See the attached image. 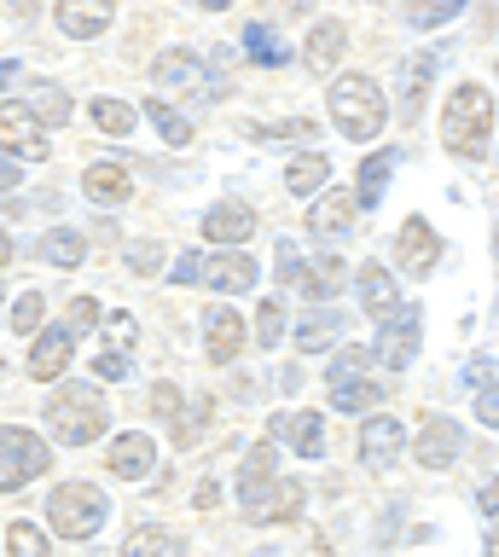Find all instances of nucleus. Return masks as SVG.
Wrapping results in <instances>:
<instances>
[{
  "instance_id": "nucleus-1",
  "label": "nucleus",
  "mask_w": 499,
  "mask_h": 557,
  "mask_svg": "<svg viewBox=\"0 0 499 557\" xmlns=\"http://www.w3.org/2000/svg\"><path fill=\"white\" fill-rule=\"evenodd\" d=\"M488 134H494V94L482 82H459L447 94V111H441V139L453 157H476L488 151Z\"/></svg>"
},
{
  "instance_id": "nucleus-2",
  "label": "nucleus",
  "mask_w": 499,
  "mask_h": 557,
  "mask_svg": "<svg viewBox=\"0 0 499 557\" xmlns=\"http://www.w3.org/2000/svg\"><path fill=\"white\" fill-rule=\"evenodd\" d=\"M105 424H111V407L93 383H64V389L47 400V430H53V442H64V447L99 442Z\"/></svg>"
},
{
  "instance_id": "nucleus-3",
  "label": "nucleus",
  "mask_w": 499,
  "mask_h": 557,
  "mask_svg": "<svg viewBox=\"0 0 499 557\" xmlns=\"http://www.w3.org/2000/svg\"><path fill=\"white\" fill-rule=\"evenodd\" d=\"M384 116H389V104H384V87H377L372 76L349 70V76L332 82V122H337V134L377 139V134H384Z\"/></svg>"
},
{
  "instance_id": "nucleus-4",
  "label": "nucleus",
  "mask_w": 499,
  "mask_h": 557,
  "mask_svg": "<svg viewBox=\"0 0 499 557\" xmlns=\"http://www.w3.org/2000/svg\"><path fill=\"white\" fill-rule=\"evenodd\" d=\"M105 517H111V499L99 494L93 482H64V487H53V499H47V522H53L59 540H93L105 529Z\"/></svg>"
},
{
  "instance_id": "nucleus-5",
  "label": "nucleus",
  "mask_w": 499,
  "mask_h": 557,
  "mask_svg": "<svg viewBox=\"0 0 499 557\" xmlns=\"http://www.w3.org/2000/svg\"><path fill=\"white\" fill-rule=\"evenodd\" d=\"M47 465H53V447H47L36 430H18V424L0 430V494H18V487H29Z\"/></svg>"
},
{
  "instance_id": "nucleus-6",
  "label": "nucleus",
  "mask_w": 499,
  "mask_h": 557,
  "mask_svg": "<svg viewBox=\"0 0 499 557\" xmlns=\"http://www.w3.org/2000/svg\"><path fill=\"white\" fill-rule=\"evenodd\" d=\"M279 278L285 285H297L302 296H314V302H337V290L349 285V273H342L337 256H320V261H302L290 244H279Z\"/></svg>"
},
{
  "instance_id": "nucleus-7",
  "label": "nucleus",
  "mask_w": 499,
  "mask_h": 557,
  "mask_svg": "<svg viewBox=\"0 0 499 557\" xmlns=\"http://www.w3.org/2000/svg\"><path fill=\"white\" fill-rule=\"evenodd\" d=\"M0 151L7 157H24V163H41L47 157V128H41V111L7 99L0 104Z\"/></svg>"
},
{
  "instance_id": "nucleus-8",
  "label": "nucleus",
  "mask_w": 499,
  "mask_h": 557,
  "mask_svg": "<svg viewBox=\"0 0 499 557\" xmlns=\"http://www.w3.org/2000/svg\"><path fill=\"white\" fill-rule=\"evenodd\" d=\"M384 337H377V366L384 372H401V366L412 360V348H419V337H424V313L419 308H401L389 325H377Z\"/></svg>"
},
{
  "instance_id": "nucleus-9",
  "label": "nucleus",
  "mask_w": 499,
  "mask_h": 557,
  "mask_svg": "<svg viewBox=\"0 0 499 557\" xmlns=\"http://www.w3.org/2000/svg\"><path fill=\"white\" fill-rule=\"evenodd\" d=\"M395 256H401V268H407L412 278H424V273L441 261V233H436L424 215H412L401 233H395Z\"/></svg>"
},
{
  "instance_id": "nucleus-10",
  "label": "nucleus",
  "mask_w": 499,
  "mask_h": 557,
  "mask_svg": "<svg viewBox=\"0 0 499 557\" xmlns=\"http://www.w3.org/2000/svg\"><path fill=\"white\" fill-rule=\"evenodd\" d=\"M71 355H76V325H53V331H41V337H36L24 372L41 377V383H53V377L71 372Z\"/></svg>"
},
{
  "instance_id": "nucleus-11",
  "label": "nucleus",
  "mask_w": 499,
  "mask_h": 557,
  "mask_svg": "<svg viewBox=\"0 0 499 557\" xmlns=\"http://www.w3.org/2000/svg\"><path fill=\"white\" fill-rule=\"evenodd\" d=\"M354 215H360V191L332 186L325 198L308 203V233H320V238H342V233H354Z\"/></svg>"
},
{
  "instance_id": "nucleus-12",
  "label": "nucleus",
  "mask_w": 499,
  "mask_h": 557,
  "mask_svg": "<svg viewBox=\"0 0 499 557\" xmlns=\"http://www.w3.org/2000/svg\"><path fill=\"white\" fill-rule=\"evenodd\" d=\"M203 238L221 244V250H245V244L255 238V209L250 203H215L210 215H203Z\"/></svg>"
},
{
  "instance_id": "nucleus-13",
  "label": "nucleus",
  "mask_w": 499,
  "mask_h": 557,
  "mask_svg": "<svg viewBox=\"0 0 499 557\" xmlns=\"http://www.w3.org/2000/svg\"><path fill=\"white\" fill-rule=\"evenodd\" d=\"M105 465H111V476L140 482V476H151V465H158V447H151L146 430H128V435H116V442L105 447Z\"/></svg>"
},
{
  "instance_id": "nucleus-14",
  "label": "nucleus",
  "mask_w": 499,
  "mask_h": 557,
  "mask_svg": "<svg viewBox=\"0 0 499 557\" xmlns=\"http://www.w3.org/2000/svg\"><path fill=\"white\" fill-rule=\"evenodd\" d=\"M151 76H158V87H186V94H192V87H210V94H215V87H221L210 70H203V59L192 47H169L163 59L151 64Z\"/></svg>"
},
{
  "instance_id": "nucleus-15",
  "label": "nucleus",
  "mask_w": 499,
  "mask_h": 557,
  "mask_svg": "<svg viewBox=\"0 0 499 557\" xmlns=\"http://www.w3.org/2000/svg\"><path fill=\"white\" fill-rule=\"evenodd\" d=\"M459 447H464V430L453 424V418H424V430H419V465L424 470H447L459 459Z\"/></svg>"
},
{
  "instance_id": "nucleus-16",
  "label": "nucleus",
  "mask_w": 499,
  "mask_h": 557,
  "mask_svg": "<svg viewBox=\"0 0 499 557\" xmlns=\"http://www.w3.org/2000/svg\"><path fill=\"white\" fill-rule=\"evenodd\" d=\"M273 487H279V482H273V442H262V447H250L245 465H238V505L255 517L267 505Z\"/></svg>"
},
{
  "instance_id": "nucleus-17",
  "label": "nucleus",
  "mask_w": 499,
  "mask_h": 557,
  "mask_svg": "<svg viewBox=\"0 0 499 557\" xmlns=\"http://www.w3.org/2000/svg\"><path fill=\"white\" fill-rule=\"evenodd\" d=\"M238 348H245V320H238L233 308H210L203 313V355L215 366H233Z\"/></svg>"
},
{
  "instance_id": "nucleus-18",
  "label": "nucleus",
  "mask_w": 499,
  "mask_h": 557,
  "mask_svg": "<svg viewBox=\"0 0 499 557\" xmlns=\"http://www.w3.org/2000/svg\"><path fill=\"white\" fill-rule=\"evenodd\" d=\"M53 17H59V29L71 35V41H93V35L116 17V0H59Z\"/></svg>"
},
{
  "instance_id": "nucleus-19",
  "label": "nucleus",
  "mask_w": 499,
  "mask_h": 557,
  "mask_svg": "<svg viewBox=\"0 0 499 557\" xmlns=\"http://www.w3.org/2000/svg\"><path fill=\"white\" fill-rule=\"evenodd\" d=\"M354 285H360V302H366V313H372L377 325H389L395 313H401V290H395L389 268H377V261H366V268L354 273Z\"/></svg>"
},
{
  "instance_id": "nucleus-20",
  "label": "nucleus",
  "mask_w": 499,
  "mask_h": 557,
  "mask_svg": "<svg viewBox=\"0 0 499 557\" xmlns=\"http://www.w3.org/2000/svg\"><path fill=\"white\" fill-rule=\"evenodd\" d=\"M273 442H290L302 459H320L325 453V418L320 412H279L273 418Z\"/></svg>"
},
{
  "instance_id": "nucleus-21",
  "label": "nucleus",
  "mask_w": 499,
  "mask_h": 557,
  "mask_svg": "<svg viewBox=\"0 0 499 557\" xmlns=\"http://www.w3.org/2000/svg\"><path fill=\"white\" fill-rule=\"evenodd\" d=\"M255 261L245 250H221V256H203V278L198 285H210V290H250L255 285Z\"/></svg>"
},
{
  "instance_id": "nucleus-22",
  "label": "nucleus",
  "mask_w": 499,
  "mask_h": 557,
  "mask_svg": "<svg viewBox=\"0 0 499 557\" xmlns=\"http://www.w3.org/2000/svg\"><path fill=\"white\" fill-rule=\"evenodd\" d=\"M82 191H88L93 203L116 209V203H128V198H134V181H128V169H123V163H88V174H82Z\"/></svg>"
},
{
  "instance_id": "nucleus-23",
  "label": "nucleus",
  "mask_w": 499,
  "mask_h": 557,
  "mask_svg": "<svg viewBox=\"0 0 499 557\" xmlns=\"http://www.w3.org/2000/svg\"><path fill=\"white\" fill-rule=\"evenodd\" d=\"M342 52H349V29L332 17V24H314V35H308V47H302V64L314 70V76H332V64Z\"/></svg>"
},
{
  "instance_id": "nucleus-24",
  "label": "nucleus",
  "mask_w": 499,
  "mask_h": 557,
  "mask_svg": "<svg viewBox=\"0 0 499 557\" xmlns=\"http://www.w3.org/2000/svg\"><path fill=\"white\" fill-rule=\"evenodd\" d=\"M401 418H384V412H377V418H366V430H360V459H366V465H389L395 459V453H401Z\"/></svg>"
},
{
  "instance_id": "nucleus-25",
  "label": "nucleus",
  "mask_w": 499,
  "mask_h": 557,
  "mask_svg": "<svg viewBox=\"0 0 499 557\" xmlns=\"http://www.w3.org/2000/svg\"><path fill=\"white\" fill-rule=\"evenodd\" d=\"M337 337H342V313L337 308H314L297 325V348H302V355H320V348H332Z\"/></svg>"
},
{
  "instance_id": "nucleus-26",
  "label": "nucleus",
  "mask_w": 499,
  "mask_h": 557,
  "mask_svg": "<svg viewBox=\"0 0 499 557\" xmlns=\"http://www.w3.org/2000/svg\"><path fill=\"white\" fill-rule=\"evenodd\" d=\"M325 181H332V157H320V151H302L297 163L285 169V191H297V198H314Z\"/></svg>"
},
{
  "instance_id": "nucleus-27",
  "label": "nucleus",
  "mask_w": 499,
  "mask_h": 557,
  "mask_svg": "<svg viewBox=\"0 0 499 557\" xmlns=\"http://www.w3.org/2000/svg\"><path fill=\"white\" fill-rule=\"evenodd\" d=\"M41 256L53 261V268H82V261H88V238L71 233V226H59V233L41 238Z\"/></svg>"
},
{
  "instance_id": "nucleus-28",
  "label": "nucleus",
  "mask_w": 499,
  "mask_h": 557,
  "mask_svg": "<svg viewBox=\"0 0 499 557\" xmlns=\"http://www.w3.org/2000/svg\"><path fill=\"white\" fill-rule=\"evenodd\" d=\"M245 52H250V59L262 64V70H279V64H290V47H285V41H279V35H273L267 24H250V29H245Z\"/></svg>"
},
{
  "instance_id": "nucleus-29",
  "label": "nucleus",
  "mask_w": 499,
  "mask_h": 557,
  "mask_svg": "<svg viewBox=\"0 0 499 557\" xmlns=\"http://www.w3.org/2000/svg\"><path fill=\"white\" fill-rule=\"evenodd\" d=\"M123 557H180V540L169 529H134L123 540Z\"/></svg>"
},
{
  "instance_id": "nucleus-30",
  "label": "nucleus",
  "mask_w": 499,
  "mask_h": 557,
  "mask_svg": "<svg viewBox=\"0 0 499 557\" xmlns=\"http://www.w3.org/2000/svg\"><path fill=\"white\" fill-rule=\"evenodd\" d=\"M332 407H337V412H366V407H377V383H372V377H342V383H332Z\"/></svg>"
},
{
  "instance_id": "nucleus-31",
  "label": "nucleus",
  "mask_w": 499,
  "mask_h": 557,
  "mask_svg": "<svg viewBox=\"0 0 499 557\" xmlns=\"http://www.w3.org/2000/svg\"><path fill=\"white\" fill-rule=\"evenodd\" d=\"M471 0H407V24L412 29H436V24H447V17H459Z\"/></svg>"
},
{
  "instance_id": "nucleus-32",
  "label": "nucleus",
  "mask_w": 499,
  "mask_h": 557,
  "mask_svg": "<svg viewBox=\"0 0 499 557\" xmlns=\"http://www.w3.org/2000/svg\"><path fill=\"white\" fill-rule=\"evenodd\" d=\"M146 116H151V128H158L169 146H186V139H192V122H186L180 111H169L163 99H146Z\"/></svg>"
},
{
  "instance_id": "nucleus-33",
  "label": "nucleus",
  "mask_w": 499,
  "mask_h": 557,
  "mask_svg": "<svg viewBox=\"0 0 499 557\" xmlns=\"http://www.w3.org/2000/svg\"><path fill=\"white\" fill-rule=\"evenodd\" d=\"M389 169H395L389 151H377V157H366V163H360V203H377V198H384Z\"/></svg>"
},
{
  "instance_id": "nucleus-34",
  "label": "nucleus",
  "mask_w": 499,
  "mask_h": 557,
  "mask_svg": "<svg viewBox=\"0 0 499 557\" xmlns=\"http://www.w3.org/2000/svg\"><path fill=\"white\" fill-rule=\"evenodd\" d=\"M429 76H436V59H429V52H412V59H407V116H419Z\"/></svg>"
},
{
  "instance_id": "nucleus-35",
  "label": "nucleus",
  "mask_w": 499,
  "mask_h": 557,
  "mask_svg": "<svg viewBox=\"0 0 499 557\" xmlns=\"http://www.w3.org/2000/svg\"><path fill=\"white\" fill-rule=\"evenodd\" d=\"M93 128H105L111 139H123L134 128V104L123 99H93Z\"/></svg>"
},
{
  "instance_id": "nucleus-36",
  "label": "nucleus",
  "mask_w": 499,
  "mask_h": 557,
  "mask_svg": "<svg viewBox=\"0 0 499 557\" xmlns=\"http://www.w3.org/2000/svg\"><path fill=\"white\" fill-rule=\"evenodd\" d=\"M297 505H302V487H297V482H279V487L267 494V505H262V511H255L250 522H285V517H297Z\"/></svg>"
},
{
  "instance_id": "nucleus-37",
  "label": "nucleus",
  "mask_w": 499,
  "mask_h": 557,
  "mask_svg": "<svg viewBox=\"0 0 499 557\" xmlns=\"http://www.w3.org/2000/svg\"><path fill=\"white\" fill-rule=\"evenodd\" d=\"M41 313H47V302H41V290H24L18 302H12V320H7V331H18V337H36Z\"/></svg>"
},
{
  "instance_id": "nucleus-38",
  "label": "nucleus",
  "mask_w": 499,
  "mask_h": 557,
  "mask_svg": "<svg viewBox=\"0 0 499 557\" xmlns=\"http://www.w3.org/2000/svg\"><path fill=\"white\" fill-rule=\"evenodd\" d=\"M7 552L12 557H47V534L36 529V522H12V529H7Z\"/></svg>"
},
{
  "instance_id": "nucleus-39",
  "label": "nucleus",
  "mask_w": 499,
  "mask_h": 557,
  "mask_svg": "<svg viewBox=\"0 0 499 557\" xmlns=\"http://www.w3.org/2000/svg\"><path fill=\"white\" fill-rule=\"evenodd\" d=\"M372 366V348H342V355L332 360V372H325V383H342V377H366Z\"/></svg>"
},
{
  "instance_id": "nucleus-40",
  "label": "nucleus",
  "mask_w": 499,
  "mask_h": 557,
  "mask_svg": "<svg viewBox=\"0 0 499 557\" xmlns=\"http://www.w3.org/2000/svg\"><path fill=\"white\" fill-rule=\"evenodd\" d=\"M279 337H285V308L279 302H262V313H255V343L273 348Z\"/></svg>"
},
{
  "instance_id": "nucleus-41",
  "label": "nucleus",
  "mask_w": 499,
  "mask_h": 557,
  "mask_svg": "<svg viewBox=\"0 0 499 557\" xmlns=\"http://www.w3.org/2000/svg\"><path fill=\"white\" fill-rule=\"evenodd\" d=\"M203 418H210V400H192V407L175 418V442H180V447H192L198 435H203Z\"/></svg>"
},
{
  "instance_id": "nucleus-42",
  "label": "nucleus",
  "mask_w": 499,
  "mask_h": 557,
  "mask_svg": "<svg viewBox=\"0 0 499 557\" xmlns=\"http://www.w3.org/2000/svg\"><path fill=\"white\" fill-rule=\"evenodd\" d=\"M93 372H99V383H123L134 366H128V348H105V355H93Z\"/></svg>"
},
{
  "instance_id": "nucleus-43",
  "label": "nucleus",
  "mask_w": 499,
  "mask_h": 557,
  "mask_svg": "<svg viewBox=\"0 0 499 557\" xmlns=\"http://www.w3.org/2000/svg\"><path fill=\"white\" fill-rule=\"evenodd\" d=\"M151 418H180V389L175 383H158V389H151Z\"/></svg>"
},
{
  "instance_id": "nucleus-44",
  "label": "nucleus",
  "mask_w": 499,
  "mask_h": 557,
  "mask_svg": "<svg viewBox=\"0 0 499 557\" xmlns=\"http://www.w3.org/2000/svg\"><path fill=\"white\" fill-rule=\"evenodd\" d=\"M158 261H163V244H128V268L134 273H158Z\"/></svg>"
},
{
  "instance_id": "nucleus-45",
  "label": "nucleus",
  "mask_w": 499,
  "mask_h": 557,
  "mask_svg": "<svg viewBox=\"0 0 499 557\" xmlns=\"http://www.w3.org/2000/svg\"><path fill=\"white\" fill-rule=\"evenodd\" d=\"M93 320H99V302H93V296H76L71 313H64V325H76V331H88Z\"/></svg>"
},
{
  "instance_id": "nucleus-46",
  "label": "nucleus",
  "mask_w": 499,
  "mask_h": 557,
  "mask_svg": "<svg viewBox=\"0 0 499 557\" xmlns=\"http://www.w3.org/2000/svg\"><path fill=\"white\" fill-rule=\"evenodd\" d=\"M476 418H482L488 430H499V383H494V389H482V395H476Z\"/></svg>"
},
{
  "instance_id": "nucleus-47",
  "label": "nucleus",
  "mask_w": 499,
  "mask_h": 557,
  "mask_svg": "<svg viewBox=\"0 0 499 557\" xmlns=\"http://www.w3.org/2000/svg\"><path fill=\"white\" fill-rule=\"evenodd\" d=\"M111 337H116V348H134V343H140V331H134V313H111Z\"/></svg>"
},
{
  "instance_id": "nucleus-48",
  "label": "nucleus",
  "mask_w": 499,
  "mask_h": 557,
  "mask_svg": "<svg viewBox=\"0 0 499 557\" xmlns=\"http://www.w3.org/2000/svg\"><path fill=\"white\" fill-rule=\"evenodd\" d=\"M198 278H203V256L186 250V256L175 261V285H198Z\"/></svg>"
},
{
  "instance_id": "nucleus-49",
  "label": "nucleus",
  "mask_w": 499,
  "mask_h": 557,
  "mask_svg": "<svg viewBox=\"0 0 499 557\" xmlns=\"http://www.w3.org/2000/svg\"><path fill=\"white\" fill-rule=\"evenodd\" d=\"M464 377H471V383H476V389H494V377H499V366H494L488 355H482V360H471V372H464Z\"/></svg>"
},
{
  "instance_id": "nucleus-50",
  "label": "nucleus",
  "mask_w": 499,
  "mask_h": 557,
  "mask_svg": "<svg viewBox=\"0 0 499 557\" xmlns=\"http://www.w3.org/2000/svg\"><path fill=\"white\" fill-rule=\"evenodd\" d=\"M24 186V174H18V163H12L7 151H0V191H18Z\"/></svg>"
},
{
  "instance_id": "nucleus-51",
  "label": "nucleus",
  "mask_w": 499,
  "mask_h": 557,
  "mask_svg": "<svg viewBox=\"0 0 499 557\" xmlns=\"http://www.w3.org/2000/svg\"><path fill=\"white\" fill-rule=\"evenodd\" d=\"M41 116L64 122V116H71V99H64V94H47V99H41Z\"/></svg>"
},
{
  "instance_id": "nucleus-52",
  "label": "nucleus",
  "mask_w": 499,
  "mask_h": 557,
  "mask_svg": "<svg viewBox=\"0 0 499 557\" xmlns=\"http://www.w3.org/2000/svg\"><path fill=\"white\" fill-rule=\"evenodd\" d=\"M476 505H482V511H499V476H494V482L476 494Z\"/></svg>"
},
{
  "instance_id": "nucleus-53",
  "label": "nucleus",
  "mask_w": 499,
  "mask_h": 557,
  "mask_svg": "<svg viewBox=\"0 0 499 557\" xmlns=\"http://www.w3.org/2000/svg\"><path fill=\"white\" fill-rule=\"evenodd\" d=\"M285 134H290V139H308V134H314V122H285L279 139H285Z\"/></svg>"
},
{
  "instance_id": "nucleus-54",
  "label": "nucleus",
  "mask_w": 499,
  "mask_h": 557,
  "mask_svg": "<svg viewBox=\"0 0 499 557\" xmlns=\"http://www.w3.org/2000/svg\"><path fill=\"white\" fill-rule=\"evenodd\" d=\"M279 7H285L290 17H302V12H314V0H279Z\"/></svg>"
},
{
  "instance_id": "nucleus-55",
  "label": "nucleus",
  "mask_w": 499,
  "mask_h": 557,
  "mask_svg": "<svg viewBox=\"0 0 499 557\" xmlns=\"http://www.w3.org/2000/svg\"><path fill=\"white\" fill-rule=\"evenodd\" d=\"M12 76H18V64L7 59V64H0V94H7V87H12Z\"/></svg>"
},
{
  "instance_id": "nucleus-56",
  "label": "nucleus",
  "mask_w": 499,
  "mask_h": 557,
  "mask_svg": "<svg viewBox=\"0 0 499 557\" xmlns=\"http://www.w3.org/2000/svg\"><path fill=\"white\" fill-rule=\"evenodd\" d=\"M7 261H12V233L0 226V268H7Z\"/></svg>"
},
{
  "instance_id": "nucleus-57",
  "label": "nucleus",
  "mask_w": 499,
  "mask_h": 557,
  "mask_svg": "<svg viewBox=\"0 0 499 557\" xmlns=\"http://www.w3.org/2000/svg\"><path fill=\"white\" fill-rule=\"evenodd\" d=\"M203 7H210V12H227V7H233V0H203Z\"/></svg>"
},
{
  "instance_id": "nucleus-58",
  "label": "nucleus",
  "mask_w": 499,
  "mask_h": 557,
  "mask_svg": "<svg viewBox=\"0 0 499 557\" xmlns=\"http://www.w3.org/2000/svg\"><path fill=\"white\" fill-rule=\"evenodd\" d=\"M29 7H36V0H12V12H29Z\"/></svg>"
},
{
  "instance_id": "nucleus-59",
  "label": "nucleus",
  "mask_w": 499,
  "mask_h": 557,
  "mask_svg": "<svg viewBox=\"0 0 499 557\" xmlns=\"http://www.w3.org/2000/svg\"><path fill=\"white\" fill-rule=\"evenodd\" d=\"M488 557H499V529H494V540H488Z\"/></svg>"
},
{
  "instance_id": "nucleus-60",
  "label": "nucleus",
  "mask_w": 499,
  "mask_h": 557,
  "mask_svg": "<svg viewBox=\"0 0 499 557\" xmlns=\"http://www.w3.org/2000/svg\"><path fill=\"white\" fill-rule=\"evenodd\" d=\"M0 290H7V285H0Z\"/></svg>"
},
{
  "instance_id": "nucleus-61",
  "label": "nucleus",
  "mask_w": 499,
  "mask_h": 557,
  "mask_svg": "<svg viewBox=\"0 0 499 557\" xmlns=\"http://www.w3.org/2000/svg\"><path fill=\"white\" fill-rule=\"evenodd\" d=\"M494 250H499V244H494Z\"/></svg>"
}]
</instances>
